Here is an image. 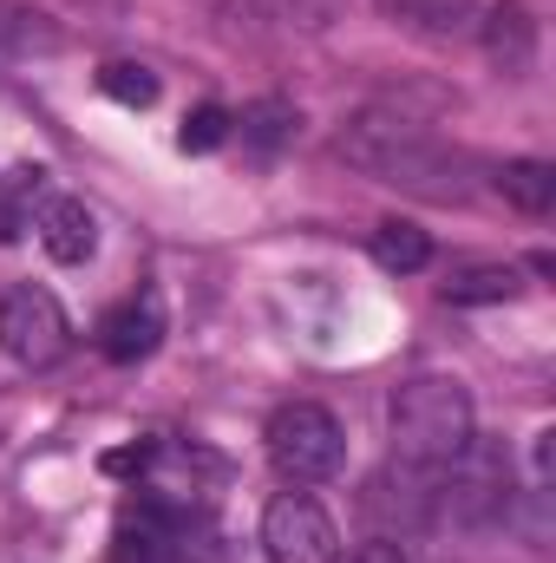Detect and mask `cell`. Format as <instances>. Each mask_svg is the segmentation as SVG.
Here are the masks:
<instances>
[{
  "label": "cell",
  "mask_w": 556,
  "mask_h": 563,
  "mask_svg": "<svg viewBox=\"0 0 556 563\" xmlns=\"http://www.w3.org/2000/svg\"><path fill=\"white\" fill-rule=\"evenodd\" d=\"M354 170L393 184V190H413V197H432V203H458L471 190V157L458 144L432 139L419 119H400V112H360L347 119V132L334 144Z\"/></svg>",
  "instance_id": "1"
},
{
  "label": "cell",
  "mask_w": 556,
  "mask_h": 563,
  "mask_svg": "<svg viewBox=\"0 0 556 563\" xmlns=\"http://www.w3.org/2000/svg\"><path fill=\"white\" fill-rule=\"evenodd\" d=\"M471 439H478V413H471V394L452 374H413L393 394V459L438 472Z\"/></svg>",
  "instance_id": "2"
},
{
  "label": "cell",
  "mask_w": 556,
  "mask_h": 563,
  "mask_svg": "<svg viewBox=\"0 0 556 563\" xmlns=\"http://www.w3.org/2000/svg\"><path fill=\"white\" fill-rule=\"evenodd\" d=\"M432 518L465 525V531H485V525L511 518V459L498 445L471 439L452 465L432 472Z\"/></svg>",
  "instance_id": "3"
},
{
  "label": "cell",
  "mask_w": 556,
  "mask_h": 563,
  "mask_svg": "<svg viewBox=\"0 0 556 563\" xmlns=\"http://www.w3.org/2000/svg\"><path fill=\"white\" fill-rule=\"evenodd\" d=\"M263 445H269V465H276L288 485H321L347 465V432L327 407L314 400H288L269 413L263 426Z\"/></svg>",
  "instance_id": "4"
},
{
  "label": "cell",
  "mask_w": 556,
  "mask_h": 563,
  "mask_svg": "<svg viewBox=\"0 0 556 563\" xmlns=\"http://www.w3.org/2000/svg\"><path fill=\"white\" fill-rule=\"evenodd\" d=\"M66 347H73V321H66L59 295L40 288V282H13L0 295V354L13 367H33L40 374V367L66 361Z\"/></svg>",
  "instance_id": "5"
},
{
  "label": "cell",
  "mask_w": 556,
  "mask_h": 563,
  "mask_svg": "<svg viewBox=\"0 0 556 563\" xmlns=\"http://www.w3.org/2000/svg\"><path fill=\"white\" fill-rule=\"evenodd\" d=\"M263 558L269 563H334L341 531L308 492H276L263 511Z\"/></svg>",
  "instance_id": "6"
},
{
  "label": "cell",
  "mask_w": 556,
  "mask_h": 563,
  "mask_svg": "<svg viewBox=\"0 0 556 563\" xmlns=\"http://www.w3.org/2000/svg\"><path fill=\"white\" fill-rule=\"evenodd\" d=\"M367 511L393 531H419V525H432V472L425 465H407V459H393L374 485H367Z\"/></svg>",
  "instance_id": "7"
},
{
  "label": "cell",
  "mask_w": 556,
  "mask_h": 563,
  "mask_svg": "<svg viewBox=\"0 0 556 563\" xmlns=\"http://www.w3.org/2000/svg\"><path fill=\"white\" fill-rule=\"evenodd\" d=\"M478 40H485V59L504 79H524L537 66V20H531L524 0H498L491 13H478Z\"/></svg>",
  "instance_id": "8"
},
{
  "label": "cell",
  "mask_w": 556,
  "mask_h": 563,
  "mask_svg": "<svg viewBox=\"0 0 556 563\" xmlns=\"http://www.w3.org/2000/svg\"><path fill=\"white\" fill-rule=\"evenodd\" d=\"M33 230H40V250L53 263H66V269L92 263V250H99V217L79 197H46L40 217H33Z\"/></svg>",
  "instance_id": "9"
},
{
  "label": "cell",
  "mask_w": 556,
  "mask_h": 563,
  "mask_svg": "<svg viewBox=\"0 0 556 563\" xmlns=\"http://www.w3.org/2000/svg\"><path fill=\"white\" fill-rule=\"evenodd\" d=\"M157 341H164V314H157V301H151V295L119 301V308L99 321V347H105V361H119V367L144 361Z\"/></svg>",
  "instance_id": "10"
},
{
  "label": "cell",
  "mask_w": 556,
  "mask_h": 563,
  "mask_svg": "<svg viewBox=\"0 0 556 563\" xmlns=\"http://www.w3.org/2000/svg\"><path fill=\"white\" fill-rule=\"evenodd\" d=\"M380 20H393L400 33H419V40H458L478 26V0H374Z\"/></svg>",
  "instance_id": "11"
},
{
  "label": "cell",
  "mask_w": 556,
  "mask_h": 563,
  "mask_svg": "<svg viewBox=\"0 0 556 563\" xmlns=\"http://www.w3.org/2000/svg\"><path fill=\"white\" fill-rule=\"evenodd\" d=\"M491 184H498V197H504L511 210H524V217H551L556 210V164H544V157H511V164L491 170Z\"/></svg>",
  "instance_id": "12"
},
{
  "label": "cell",
  "mask_w": 556,
  "mask_h": 563,
  "mask_svg": "<svg viewBox=\"0 0 556 563\" xmlns=\"http://www.w3.org/2000/svg\"><path fill=\"white\" fill-rule=\"evenodd\" d=\"M46 197H53V190H46V170H40V164L0 170V243H20V236L33 230V217H40Z\"/></svg>",
  "instance_id": "13"
},
{
  "label": "cell",
  "mask_w": 556,
  "mask_h": 563,
  "mask_svg": "<svg viewBox=\"0 0 556 563\" xmlns=\"http://www.w3.org/2000/svg\"><path fill=\"white\" fill-rule=\"evenodd\" d=\"M438 295H445L452 308H478V301H518V295H524V276H518L511 263H465V269H452V276L438 282Z\"/></svg>",
  "instance_id": "14"
},
{
  "label": "cell",
  "mask_w": 556,
  "mask_h": 563,
  "mask_svg": "<svg viewBox=\"0 0 556 563\" xmlns=\"http://www.w3.org/2000/svg\"><path fill=\"white\" fill-rule=\"evenodd\" d=\"M374 263L387 269V276H419L425 263H432V236L419 230V223H407V217H387V223H374Z\"/></svg>",
  "instance_id": "15"
},
{
  "label": "cell",
  "mask_w": 556,
  "mask_h": 563,
  "mask_svg": "<svg viewBox=\"0 0 556 563\" xmlns=\"http://www.w3.org/2000/svg\"><path fill=\"white\" fill-rule=\"evenodd\" d=\"M0 53H59V26L40 13V7H20V0H0Z\"/></svg>",
  "instance_id": "16"
},
{
  "label": "cell",
  "mask_w": 556,
  "mask_h": 563,
  "mask_svg": "<svg viewBox=\"0 0 556 563\" xmlns=\"http://www.w3.org/2000/svg\"><path fill=\"white\" fill-rule=\"evenodd\" d=\"M236 125H243V144H249L256 157H276L281 144L294 139V125H301V112H294L288 99H263V106H249V112H243Z\"/></svg>",
  "instance_id": "17"
},
{
  "label": "cell",
  "mask_w": 556,
  "mask_h": 563,
  "mask_svg": "<svg viewBox=\"0 0 556 563\" xmlns=\"http://www.w3.org/2000/svg\"><path fill=\"white\" fill-rule=\"evenodd\" d=\"M99 92L119 99V106H151V99H157V73H151V66H132V59H112V66L99 73Z\"/></svg>",
  "instance_id": "18"
},
{
  "label": "cell",
  "mask_w": 556,
  "mask_h": 563,
  "mask_svg": "<svg viewBox=\"0 0 556 563\" xmlns=\"http://www.w3.org/2000/svg\"><path fill=\"white\" fill-rule=\"evenodd\" d=\"M236 132V119L223 112V106H197L184 125H177V151H190V157H203V151H216V144Z\"/></svg>",
  "instance_id": "19"
},
{
  "label": "cell",
  "mask_w": 556,
  "mask_h": 563,
  "mask_svg": "<svg viewBox=\"0 0 556 563\" xmlns=\"http://www.w3.org/2000/svg\"><path fill=\"white\" fill-rule=\"evenodd\" d=\"M334 563H407V551L393 538H374V544H354L347 558H334Z\"/></svg>",
  "instance_id": "20"
}]
</instances>
